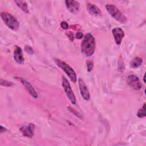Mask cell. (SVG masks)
I'll return each instance as SVG.
<instances>
[{
    "instance_id": "obj_12",
    "label": "cell",
    "mask_w": 146,
    "mask_h": 146,
    "mask_svg": "<svg viewBox=\"0 0 146 146\" xmlns=\"http://www.w3.org/2000/svg\"><path fill=\"white\" fill-rule=\"evenodd\" d=\"M14 59L15 61L19 64H22L24 63V57L23 51L21 48L19 46H15L14 51Z\"/></svg>"
},
{
    "instance_id": "obj_7",
    "label": "cell",
    "mask_w": 146,
    "mask_h": 146,
    "mask_svg": "<svg viewBox=\"0 0 146 146\" xmlns=\"http://www.w3.org/2000/svg\"><path fill=\"white\" fill-rule=\"evenodd\" d=\"M18 79H19V80L23 85L25 88L26 89V90L28 91V92L31 95L32 97H33L35 99H36L38 98V95L36 91L29 82H28L27 80H26V79L22 77H18Z\"/></svg>"
},
{
    "instance_id": "obj_10",
    "label": "cell",
    "mask_w": 146,
    "mask_h": 146,
    "mask_svg": "<svg viewBox=\"0 0 146 146\" xmlns=\"http://www.w3.org/2000/svg\"><path fill=\"white\" fill-rule=\"evenodd\" d=\"M112 33L116 44L120 45L124 36L123 30L120 27H115L112 30Z\"/></svg>"
},
{
    "instance_id": "obj_8",
    "label": "cell",
    "mask_w": 146,
    "mask_h": 146,
    "mask_svg": "<svg viewBox=\"0 0 146 146\" xmlns=\"http://www.w3.org/2000/svg\"><path fill=\"white\" fill-rule=\"evenodd\" d=\"M78 82H79V90H80L81 95L82 96L83 98L86 101L89 100L90 99V94L86 84H85L83 80L81 78L79 79Z\"/></svg>"
},
{
    "instance_id": "obj_4",
    "label": "cell",
    "mask_w": 146,
    "mask_h": 146,
    "mask_svg": "<svg viewBox=\"0 0 146 146\" xmlns=\"http://www.w3.org/2000/svg\"><path fill=\"white\" fill-rule=\"evenodd\" d=\"M56 64L60 67L63 71L65 72V73L67 75V76L70 78L71 80L73 82H76L77 80V77L76 74L74 70V69L70 66L68 64H67L66 62L58 59H55L54 60Z\"/></svg>"
},
{
    "instance_id": "obj_22",
    "label": "cell",
    "mask_w": 146,
    "mask_h": 146,
    "mask_svg": "<svg viewBox=\"0 0 146 146\" xmlns=\"http://www.w3.org/2000/svg\"><path fill=\"white\" fill-rule=\"evenodd\" d=\"M0 132H1V133H2V132H5V131H6V128H4V127H2V125H1V128H0Z\"/></svg>"
},
{
    "instance_id": "obj_3",
    "label": "cell",
    "mask_w": 146,
    "mask_h": 146,
    "mask_svg": "<svg viewBox=\"0 0 146 146\" xmlns=\"http://www.w3.org/2000/svg\"><path fill=\"white\" fill-rule=\"evenodd\" d=\"M1 17L5 25L13 30H17L19 27V21L11 14L2 12L1 13Z\"/></svg>"
},
{
    "instance_id": "obj_5",
    "label": "cell",
    "mask_w": 146,
    "mask_h": 146,
    "mask_svg": "<svg viewBox=\"0 0 146 146\" xmlns=\"http://www.w3.org/2000/svg\"><path fill=\"white\" fill-rule=\"evenodd\" d=\"M62 86L64 88V90L65 91L66 94L67 95V98L70 100V102L72 104H75L76 103V98L75 96V95L72 91V90L70 84L68 82V80L64 76L62 77Z\"/></svg>"
},
{
    "instance_id": "obj_23",
    "label": "cell",
    "mask_w": 146,
    "mask_h": 146,
    "mask_svg": "<svg viewBox=\"0 0 146 146\" xmlns=\"http://www.w3.org/2000/svg\"><path fill=\"white\" fill-rule=\"evenodd\" d=\"M143 80H144V82L145 83V75H144V77H143Z\"/></svg>"
},
{
    "instance_id": "obj_1",
    "label": "cell",
    "mask_w": 146,
    "mask_h": 146,
    "mask_svg": "<svg viewBox=\"0 0 146 146\" xmlns=\"http://www.w3.org/2000/svg\"><path fill=\"white\" fill-rule=\"evenodd\" d=\"M95 49V40L93 35L90 33L86 34L81 43V51L87 57L91 56L94 53Z\"/></svg>"
},
{
    "instance_id": "obj_20",
    "label": "cell",
    "mask_w": 146,
    "mask_h": 146,
    "mask_svg": "<svg viewBox=\"0 0 146 146\" xmlns=\"http://www.w3.org/2000/svg\"><path fill=\"white\" fill-rule=\"evenodd\" d=\"M60 27L64 29V30H66L68 28V23L66 22V21H62L60 23Z\"/></svg>"
},
{
    "instance_id": "obj_19",
    "label": "cell",
    "mask_w": 146,
    "mask_h": 146,
    "mask_svg": "<svg viewBox=\"0 0 146 146\" xmlns=\"http://www.w3.org/2000/svg\"><path fill=\"white\" fill-rule=\"evenodd\" d=\"M25 50L26 51V53L30 54V55H32L34 54V51L33 49L32 48V47H31L29 46H26L25 47Z\"/></svg>"
},
{
    "instance_id": "obj_9",
    "label": "cell",
    "mask_w": 146,
    "mask_h": 146,
    "mask_svg": "<svg viewBox=\"0 0 146 146\" xmlns=\"http://www.w3.org/2000/svg\"><path fill=\"white\" fill-rule=\"evenodd\" d=\"M34 131L35 125L32 123H30L28 125L22 126L20 128V131L23 134V135L29 138H31L34 136Z\"/></svg>"
},
{
    "instance_id": "obj_2",
    "label": "cell",
    "mask_w": 146,
    "mask_h": 146,
    "mask_svg": "<svg viewBox=\"0 0 146 146\" xmlns=\"http://www.w3.org/2000/svg\"><path fill=\"white\" fill-rule=\"evenodd\" d=\"M106 8L108 13L115 20L121 23L127 22V19L126 17L115 5L112 4H107L106 6Z\"/></svg>"
},
{
    "instance_id": "obj_16",
    "label": "cell",
    "mask_w": 146,
    "mask_h": 146,
    "mask_svg": "<svg viewBox=\"0 0 146 146\" xmlns=\"http://www.w3.org/2000/svg\"><path fill=\"white\" fill-rule=\"evenodd\" d=\"M137 115L139 117H144L145 116L146 113H145V103H144L141 107V108L139 109V110L137 112Z\"/></svg>"
},
{
    "instance_id": "obj_6",
    "label": "cell",
    "mask_w": 146,
    "mask_h": 146,
    "mask_svg": "<svg viewBox=\"0 0 146 146\" xmlns=\"http://www.w3.org/2000/svg\"><path fill=\"white\" fill-rule=\"evenodd\" d=\"M127 82L131 88L136 90H139L142 86L139 79L135 75H130L128 76L127 79Z\"/></svg>"
},
{
    "instance_id": "obj_21",
    "label": "cell",
    "mask_w": 146,
    "mask_h": 146,
    "mask_svg": "<svg viewBox=\"0 0 146 146\" xmlns=\"http://www.w3.org/2000/svg\"><path fill=\"white\" fill-rule=\"evenodd\" d=\"M83 34L80 32H78L76 34V38H78V39H81L83 37Z\"/></svg>"
},
{
    "instance_id": "obj_14",
    "label": "cell",
    "mask_w": 146,
    "mask_h": 146,
    "mask_svg": "<svg viewBox=\"0 0 146 146\" xmlns=\"http://www.w3.org/2000/svg\"><path fill=\"white\" fill-rule=\"evenodd\" d=\"M14 2L16 3L17 6H18L23 11L26 13H29V10L27 3L24 1H15Z\"/></svg>"
},
{
    "instance_id": "obj_18",
    "label": "cell",
    "mask_w": 146,
    "mask_h": 146,
    "mask_svg": "<svg viewBox=\"0 0 146 146\" xmlns=\"http://www.w3.org/2000/svg\"><path fill=\"white\" fill-rule=\"evenodd\" d=\"M86 65H87V70L88 72H90L92 71L93 67H94V64L93 62L91 60H87L86 62Z\"/></svg>"
},
{
    "instance_id": "obj_15",
    "label": "cell",
    "mask_w": 146,
    "mask_h": 146,
    "mask_svg": "<svg viewBox=\"0 0 146 146\" xmlns=\"http://www.w3.org/2000/svg\"><path fill=\"white\" fill-rule=\"evenodd\" d=\"M143 63V60L139 57L134 58L131 62L130 65L132 68H137L141 65Z\"/></svg>"
},
{
    "instance_id": "obj_17",
    "label": "cell",
    "mask_w": 146,
    "mask_h": 146,
    "mask_svg": "<svg viewBox=\"0 0 146 146\" xmlns=\"http://www.w3.org/2000/svg\"><path fill=\"white\" fill-rule=\"evenodd\" d=\"M0 83L2 86H6V87H11L14 85V84L11 82L8 81L7 80H4L2 79H1Z\"/></svg>"
},
{
    "instance_id": "obj_11",
    "label": "cell",
    "mask_w": 146,
    "mask_h": 146,
    "mask_svg": "<svg viewBox=\"0 0 146 146\" xmlns=\"http://www.w3.org/2000/svg\"><path fill=\"white\" fill-rule=\"evenodd\" d=\"M67 10L72 14H76L79 10V3L76 1L67 0L65 1Z\"/></svg>"
},
{
    "instance_id": "obj_13",
    "label": "cell",
    "mask_w": 146,
    "mask_h": 146,
    "mask_svg": "<svg viewBox=\"0 0 146 146\" xmlns=\"http://www.w3.org/2000/svg\"><path fill=\"white\" fill-rule=\"evenodd\" d=\"M87 10L91 15L94 16H99L101 14V11L99 8L97 6L92 3H87Z\"/></svg>"
}]
</instances>
